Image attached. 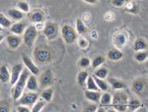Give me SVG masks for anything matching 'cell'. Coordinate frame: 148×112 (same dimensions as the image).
I'll return each mask as SVG.
<instances>
[{
	"instance_id": "6da1fadb",
	"label": "cell",
	"mask_w": 148,
	"mask_h": 112,
	"mask_svg": "<svg viewBox=\"0 0 148 112\" xmlns=\"http://www.w3.org/2000/svg\"><path fill=\"white\" fill-rule=\"evenodd\" d=\"M30 75V71L29 70H23L22 73L20 75L19 80L16 82V83L14 84V88H13V98L14 100H17L20 98V96L23 94L24 89L26 87V83H27V80Z\"/></svg>"
},
{
	"instance_id": "7a4b0ae2",
	"label": "cell",
	"mask_w": 148,
	"mask_h": 112,
	"mask_svg": "<svg viewBox=\"0 0 148 112\" xmlns=\"http://www.w3.org/2000/svg\"><path fill=\"white\" fill-rule=\"evenodd\" d=\"M128 98L123 91H116L112 96V106L118 111H125L127 109Z\"/></svg>"
},
{
	"instance_id": "3957f363",
	"label": "cell",
	"mask_w": 148,
	"mask_h": 112,
	"mask_svg": "<svg viewBox=\"0 0 148 112\" xmlns=\"http://www.w3.org/2000/svg\"><path fill=\"white\" fill-rule=\"evenodd\" d=\"M35 59H37L39 63H49L52 59V53L51 51L47 47H38L35 50L34 53Z\"/></svg>"
},
{
	"instance_id": "277c9868",
	"label": "cell",
	"mask_w": 148,
	"mask_h": 112,
	"mask_svg": "<svg viewBox=\"0 0 148 112\" xmlns=\"http://www.w3.org/2000/svg\"><path fill=\"white\" fill-rule=\"evenodd\" d=\"M61 36H62V39L66 44H73L76 41V38H77V34H76V31L74 30L72 26L64 25L61 28Z\"/></svg>"
},
{
	"instance_id": "5b68a950",
	"label": "cell",
	"mask_w": 148,
	"mask_h": 112,
	"mask_svg": "<svg viewBox=\"0 0 148 112\" xmlns=\"http://www.w3.org/2000/svg\"><path fill=\"white\" fill-rule=\"evenodd\" d=\"M37 36L38 30L35 26H29V27L26 28L25 33H24V43L26 44V46L29 48H32L34 46Z\"/></svg>"
},
{
	"instance_id": "8992f818",
	"label": "cell",
	"mask_w": 148,
	"mask_h": 112,
	"mask_svg": "<svg viewBox=\"0 0 148 112\" xmlns=\"http://www.w3.org/2000/svg\"><path fill=\"white\" fill-rule=\"evenodd\" d=\"M44 35L49 40H54L58 36V26L53 22H49L44 27Z\"/></svg>"
},
{
	"instance_id": "52a82bcc",
	"label": "cell",
	"mask_w": 148,
	"mask_h": 112,
	"mask_svg": "<svg viewBox=\"0 0 148 112\" xmlns=\"http://www.w3.org/2000/svg\"><path fill=\"white\" fill-rule=\"evenodd\" d=\"M38 97H39V95L34 91L27 92V93H24L21 95L20 98H19V102H20V104L27 106L34 105L35 102L38 100Z\"/></svg>"
},
{
	"instance_id": "ba28073f",
	"label": "cell",
	"mask_w": 148,
	"mask_h": 112,
	"mask_svg": "<svg viewBox=\"0 0 148 112\" xmlns=\"http://www.w3.org/2000/svg\"><path fill=\"white\" fill-rule=\"evenodd\" d=\"M22 59H23V63L24 65L26 66V68H27V70H29L32 75H40V70L39 68H38L37 66L34 64V62L32 61L27 55H22Z\"/></svg>"
},
{
	"instance_id": "9c48e42d",
	"label": "cell",
	"mask_w": 148,
	"mask_h": 112,
	"mask_svg": "<svg viewBox=\"0 0 148 112\" xmlns=\"http://www.w3.org/2000/svg\"><path fill=\"white\" fill-rule=\"evenodd\" d=\"M40 86L42 88H46V87H49V85L53 82V75H52V71L51 70H47L45 73H42L40 75Z\"/></svg>"
},
{
	"instance_id": "30bf717a",
	"label": "cell",
	"mask_w": 148,
	"mask_h": 112,
	"mask_svg": "<svg viewBox=\"0 0 148 112\" xmlns=\"http://www.w3.org/2000/svg\"><path fill=\"white\" fill-rule=\"evenodd\" d=\"M146 89V80L144 78H136L132 82V90L136 94L141 95Z\"/></svg>"
},
{
	"instance_id": "8fae6325",
	"label": "cell",
	"mask_w": 148,
	"mask_h": 112,
	"mask_svg": "<svg viewBox=\"0 0 148 112\" xmlns=\"http://www.w3.org/2000/svg\"><path fill=\"white\" fill-rule=\"evenodd\" d=\"M23 71V66L21 64H17V65H14L12 68V71L10 73V83L12 85H14L16 82L19 80L20 75Z\"/></svg>"
},
{
	"instance_id": "7c38bea8",
	"label": "cell",
	"mask_w": 148,
	"mask_h": 112,
	"mask_svg": "<svg viewBox=\"0 0 148 112\" xmlns=\"http://www.w3.org/2000/svg\"><path fill=\"white\" fill-rule=\"evenodd\" d=\"M28 18L33 23H42L45 20V13L42 10L38 9V10H35L29 14Z\"/></svg>"
},
{
	"instance_id": "4fadbf2b",
	"label": "cell",
	"mask_w": 148,
	"mask_h": 112,
	"mask_svg": "<svg viewBox=\"0 0 148 112\" xmlns=\"http://www.w3.org/2000/svg\"><path fill=\"white\" fill-rule=\"evenodd\" d=\"M21 43H22V39L18 35H10L7 37V44L12 50L17 49L21 45Z\"/></svg>"
},
{
	"instance_id": "5bb4252c",
	"label": "cell",
	"mask_w": 148,
	"mask_h": 112,
	"mask_svg": "<svg viewBox=\"0 0 148 112\" xmlns=\"http://www.w3.org/2000/svg\"><path fill=\"white\" fill-rule=\"evenodd\" d=\"M26 87H27L28 90L30 91H38L39 89V85H38V82H37V77L36 75H29L28 80H27V83H26Z\"/></svg>"
},
{
	"instance_id": "9a60e30c",
	"label": "cell",
	"mask_w": 148,
	"mask_h": 112,
	"mask_svg": "<svg viewBox=\"0 0 148 112\" xmlns=\"http://www.w3.org/2000/svg\"><path fill=\"white\" fill-rule=\"evenodd\" d=\"M26 24L22 22H16L15 24H12L10 27V31L15 35H22L23 32L26 30Z\"/></svg>"
},
{
	"instance_id": "2e32d148",
	"label": "cell",
	"mask_w": 148,
	"mask_h": 112,
	"mask_svg": "<svg viewBox=\"0 0 148 112\" xmlns=\"http://www.w3.org/2000/svg\"><path fill=\"white\" fill-rule=\"evenodd\" d=\"M101 93L99 91H95V90H89L87 89L85 91V96L87 99H89L90 101L95 102V103H98L100 101V98H101Z\"/></svg>"
},
{
	"instance_id": "e0dca14e",
	"label": "cell",
	"mask_w": 148,
	"mask_h": 112,
	"mask_svg": "<svg viewBox=\"0 0 148 112\" xmlns=\"http://www.w3.org/2000/svg\"><path fill=\"white\" fill-rule=\"evenodd\" d=\"M8 15L11 19H13L14 21L18 22V21L22 20L24 18V13L22 11H20L19 9H10L8 10Z\"/></svg>"
},
{
	"instance_id": "ac0fdd59",
	"label": "cell",
	"mask_w": 148,
	"mask_h": 112,
	"mask_svg": "<svg viewBox=\"0 0 148 112\" xmlns=\"http://www.w3.org/2000/svg\"><path fill=\"white\" fill-rule=\"evenodd\" d=\"M10 80V73H9L8 68L3 65L0 66V82H7Z\"/></svg>"
},
{
	"instance_id": "d6986e66",
	"label": "cell",
	"mask_w": 148,
	"mask_h": 112,
	"mask_svg": "<svg viewBox=\"0 0 148 112\" xmlns=\"http://www.w3.org/2000/svg\"><path fill=\"white\" fill-rule=\"evenodd\" d=\"M107 56H108V58L111 59V61L116 62V61H120V59L123 58V53L116 49H113L108 52V55H107Z\"/></svg>"
},
{
	"instance_id": "ffe728a7",
	"label": "cell",
	"mask_w": 148,
	"mask_h": 112,
	"mask_svg": "<svg viewBox=\"0 0 148 112\" xmlns=\"http://www.w3.org/2000/svg\"><path fill=\"white\" fill-rule=\"evenodd\" d=\"M126 41H127V38H126L125 34H123V33H119L114 37V44L118 47H123L126 43Z\"/></svg>"
},
{
	"instance_id": "44dd1931",
	"label": "cell",
	"mask_w": 148,
	"mask_h": 112,
	"mask_svg": "<svg viewBox=\"0 0 148 112\" xmlns=\"http://www.w3.org/2000/svg\"><path fill=\"white\" fill-rule=\"evenodd\" d=\"M93 78H94L95 82L97 83L98 87H99L100 90H103V91H107V90L109 89V86H108V83L105 82L104 80H102V78H99L97 77H95V75H92Z\"/></svg>"
},
{
	"instance_id": "7402d4cb",
	"label": "cell",
	"mask_w": 148,
	"mask_h": 112,
	"mask_svg": "<svg viewBox=\"0 0 148 112\" xmlns=\"http://www.w3.org/2000/svg\"><path fill=\"white\" fill-rule=\"evenodd\" d=\"M147 48V44L146 42H145V40L141 39V38H139V39H137L136 41L134 43V51H144V50H146Z\"/></svg>"
},
{
	"instance_id": "603a6c76",
	"label": "cell",
	"mask_w": 148,
	"mask_h": 112,
	"mask_svg": "<svg viewBox=\"0 0 148 112\" xmlns=\"http://www.w3.org/2000/svg\"><path fill=\"white\" fill-rule=\"evenodd\" d=\"M87 89L89 90H95V91H100L99 87H98L97 83L95 82L94 78H93V77H91V75H88L87 77Z\"/></svg>"
},
{
	"instance_id": "cb8c5ba5",
	"label": "cell",
	"mask_w": 148,
	"mask_h": 112,
	"mask_svg": "<svg viewBox=\"0 0 148 112\" xmlns=\"http://www.w3.org/2000/svg\"><path fill=\"white\" fill-rule=\"evenodd\" d=\"M109 82L112 84L113 88L116 89V90H120V89H121V88H123V87H125V84H123V82H121V80H116V78H114V77L109 78Z\"/></svg>"
},
{
	"instance_id": "d4e9b609",
	"label": "cell",
	"mask_w": 148,
	"mask_h": 112,
	"mask_svg": "<svg viewBox=\"0 0 148 112\" xmlns=\"http://www.w3.org/2000/svg\"><path fill=\"white\" fill-rule=\"evenodd\" d=\"M141 106H142L141 102L139 100H137V99H132V100H130V102H127V108L130 109V111L137 110V109Z\"/></svg>"
},
{
	"instance_id": "484cf974",
	"label": "cell",
	"mask_w": 148,
	"mask_h": 112,
	"mask_svg": "<svg viewBox=\"0 0 148 112\" xmlns=\"http://www.w3.org/2000/svg\"><path fill=\"white\" fill-rule=\"evenodd\" d=\"M52 96H53V90L51 88L45 89L44 91L42 92V98L47 102H51L52 99Z\"/></svg>"
},
{
	"instance_id": "4316f807",
	"label": "cell",
	"mask_w": 148,
	"mask_h": 112,
	"mask_svg": "<svg viewBox=\"0 0 148 112\" xmlns=\"http://www.w3.org/2000/svg\"><path fill=\"white\" fill-rule=\"evenodd\" d=\"M76 31H77L78 34L82 35L86 33V31H87V28H86L85 24L83 23V21L81 20V19H77L76 20Z\"/></svg>"
},
{
	"instance_id": "83f0119b",
	"label": "cell",
	"mask_w": 148,
	"mask_h": 112,
	"mask_svg": "<svg viewBox=\"0 0 148 112\" xmlns=\"http://www.w3.org/2000/svg\"><path fill=\"white\" fill-rule=\"evenodd\" d=\"M108 73H109V71L106 68H100L95 71L94 75L99 78H102V80H105V78L108 77Z\"/></svg>"
},
{
	"instance_id": "f1b7e54d",
	"label": "cell",
	"mask_w": 148,
	"mask_h": 112,
	"mask_svg": "<svg viewBox=\"0 0 148 112\" xmlns=\"http://www.w3.org/2000/svg\"><path fill=\"white\" fill-rule=\"evenodd\" d=\"M11 25H12L11 21L4 14L0 13V26L3 28H9L11 27Z\"/></svg>"
},
{
	"instance_id": "f546056e",
	"label": "cell",
	"mask_w": 148,
	"mask_h": 112,
	"mask_svg": "<svg viewBox=\"0 0 148 112\" xmlns=\"http://www.w3.org/2000/svg\"><path fill=\"white\" fill-rule=\"evenodd\" d=\"M111 101H112V95L108 93V92H105L104 94L101 95L100 102H101L102 105H110Z\"/></svg>"
},
{
	"instance_id": "4dcf8cb0",
	"label": "cell",
	"mask_w": 148,
	"mask_h": 112,
	"mask_svg": "<svg viewBox=\"0 0 148 112\" xmlns=\"http://www.w3.org/2000/svg\"><path fill=\"white\" fill-rule=\"evenodd\" d=\"M88 75H88L87 71H80V73H78V75H77V82H78V83H79L80 85L84 84V83L86 82V80H87Z\"/></svg>"
},
{
	"instance_id": "1f68e13d",
	"label": "cell",
	"mask_w": 148,
	"mask_h": 112,
	"mask_svg": "<svg viewBox=\"0 0 148 112\" xmlns=\"http://www.w3.org/2000/svg\"><path fill=\"white\" fill-rule=\"evenodd\" d=\"M134 59H136L137 62H139V63H142V62L146 61V59H147V51H146V50H144V51H139L138 53L135 54Z\"/></svg>"
},
{
	"instance_id": "d6a6232c",
	"label": "cell",
	"mask_w": 148,
	"mask_h": 112,
	"mask_svg": "<svg viewBox=\"0 0 148 112\" xmlns=\"http://www.w3.org/2000/svg\"><path fill=\"white\" fill-rule=\"evenodd\" d=\"M17 7L18 9H20V11H22L23 13H27V12L30 11V6L26 1H23V0H20V1L17 3Z\"/></svg>"
},
{
	"instance_id": "836d02e7",
	"label": "cell",
	"mask_w": 148,
	"mask_h": 112,
	"mask_svg": "<svg viewBox=\"0 0 148 112\" xmlns=\"http://www.w3.org/2000/svg\"><path fill=\"white\" fill-rule=\"evenodd\" d=\"M104 62H105V58L104 57H102V56H98L96 57L94 59H93V62H92V66L94 68H98V66H100L101 65H103L104 64Z\"/></svg>"
},
{
	"instance_id": "e575fe53",
	"label": "cell",
	"mask_w": 148,
	"mask_h": 112,
	"mask_svg": "<svg viewBox=\"0 0 148 112\" xmlns=\"http://www.w3.org/2000/svg\"><path fill=\"white\" fill-rule=\"evenodd\" d=\"M45 106V101L44 100H37L34 103V106L32 108V111L33 112H39L44 108Z\"/></svg>"
},
{
	"instance_id": "d590c367",
	"label": "cell",
	"mask_w": 148,
	"mask_h": 112,
	"mask_svg": "<svg viewBox=\"0 0 148 112\" xmlns=\"http://www.w3.org/2000/svg\"><path fill=\"white\" fill-rule=\"evenodd\" d=\"M10 111V104H9V101L3 100L0 101V112H9Z\"/></svg>"
},
{
	"instance_id": "8d00e7d4",
	"label": "cell",
	"mask_w": 148,
	"mask_h": 112,
	"mask_svg": "<svg viewBox=\"0 0 148 112\" xmlns=\"http://www.w3.org/2000/svg\"><path fill=\"white\" fill-rule=\"evenodd\" d=\"M131 0H112V4L116 7H123L125 4H128Z\"/></svg>"
},
{
	"instance_id": "74e56055",
	"label": "cell",
	"mask_w": 148,
	"mask_h": 112,
	"mask_svg": "<svg viewBox=\"0 0 148 112\" xmlns=\"http://www.w3.org/2000/svg\"><path fill=\"white\" fill-rule=\"evenodd\" d=\"M90 64H91L90 59L88 58H86V57L81 58L80 61H79V66H81V68H88V66H90Z\"/></svg>"
},
{
	"instance_id": "f35d334b",
	"label": "cell",
	"mask_w": 148,
	"mask_h": 112,
	"mask_svg": "<svg viewBox=\"0 0 148 112\" xmlns=\"http://www.w3.org/2000/svg\"><path fill=\"white\" fill-rule=\"evenodd\" d=\"M125 10L127 12H130V13H137L138 9H137V6L135 5V4L131 3V7H126Z\"/></svg>"
},
{
	"instance_id": "ab89813d",
	"label": "cell",
	"mask_w": 148,
	"mask_h": 112,
	"mask_svg": "<svg viewBox=\"0 0 148 112\" xmlns=\"http://www.w3.org/2000/svg\"><path fill=\"white\" fill-rule=\"evenodd\" d=\"M16 109H17V111H19V112H29L30 111V108H29L27 105H23V104L19 105Z\"/></svg>"
},
{
	"instance_id": "60d3db41",
	"label": "cell",
	"mask_w": 148,
	"mask_h": 112,
	"mask_svg": "<svg viewBox=\"0 0 148 112\" xmlns=\"http://www.w3.org/2000/svg\"><path fill=\"white\" fill-rule=\"evenodd\" d=\"M97 106H96V104H91V105H89V106H87L86 108L84 109V111H88V112H95V111H97Z\"/></svg>"
},
{
	"instance_id": "b9f144b4",
	"label": "cell",
	"mask_w": 148,
	"mask_h": 112,
	"mask_svg": "<svg viewBox=\"0 0 148 112\" xmlns=\"http://www.w3.org/2000/svg\"><path fill=\"white\" fill-rule=\"evenodd\" d=\"M78 45H79V47L81 48V49H85V48L88 46V42L84 39H80Z\"/></svg>"
},
{
	"instance_id": "7bdbcfd3",
	"label": "cell",
	"mask_w": 148,
	"mask_h": 112,
	"mask_svg": "<svg viewBox=\"0 0 148 112\" xmlns=\"http://www.w3.org/2000/svg\"><path fill=\"white\" fill-rule=\"evenodd\" d=\"M83 1H85L86 3H89V4H96L98 0H83Z\"/></svg>"
},
{
	"instance_id": "ee69618b",
	"label": "cell",
	"mask_w": 148,
	"mask_h": 112,
	"mask_svg": "<svg viewBox=\"0 0 148 112\" xmlns=\"http://www.w3.org/2000/svg\"><path fill=\"white\" fill-rule=\"evenodd\" d=\"M2 40H3V36H0V43H1Z\"/></svg>"
},
{
	"instance_id": "f6af8a7d",
	"label": "cell",
	"mask_w": 148,
	"mask_h": 112,
	"mask_svg": "<svg viewBox=\"0 0 148 112\" xmlns=\"http://www.w3.org/2000/svg\"><path fill=\"white\" fill-rule=\"evenodd\" d=\"M2 30H3V27H1V26H0V32H1Z\"/></svg>"
}]
</instances>
